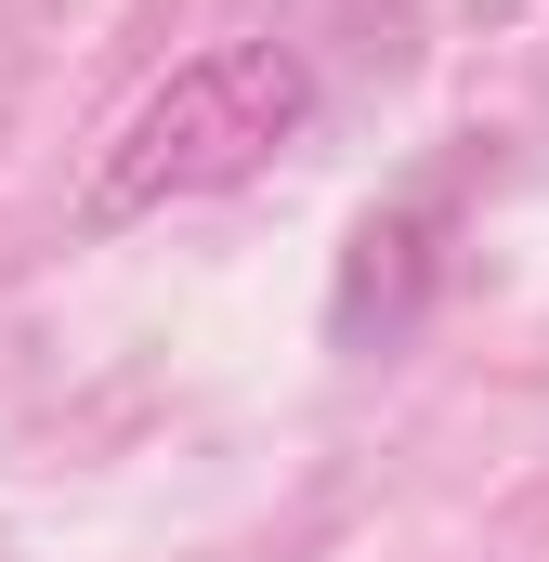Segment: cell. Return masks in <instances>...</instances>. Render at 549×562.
<instances>
[{"mask_svg": "<svg viewBox=\"0 0 549 562\" xmlns=\"http://www.w3.org/2000/svg\"><path fill=\"white\" fill-rule=\"evenodd\" d=\"M301 119H314V66H301L288 40H223V53L170 66L132 119H119L105 170H92V223H144V210L223 196V183H249Z\"/></svg>", "mask_w": 549, "mask_h": 562, "instance_id": "cell-1", "label": "cell"}, {"mask_svg": "<svg viewBox=\"0 0 549 562\" xmlns=\"http://www.w3.org/2000/svg\"><path fill=\"white\" fill-rule=\"evenodd\" d=\"M418 288H432V196H393V210H367L354 223V262H340V340H393L418 314Z\"/></svg>", "mask_w": 549, "mask_h": 562, "instance_id": "cell-2", "label": "cell"}]
</instances>
